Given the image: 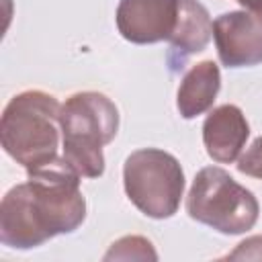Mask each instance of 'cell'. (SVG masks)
I'll return each mask as SVG.
<instances>
[{
  "label": "cell",
  "instance_id": "cell-1",
  "mask_svg": "<svg viewBox=\"0 0 262 262\" xmlns=\"http://www.w3.org/2000/svg\"><path fill=\"white\" fill-rule=\"evenodd\" d=\"M80 178L63 156L27 172V180L12 186L0 203V242L31 250L55 235L76 231L86 219Z\"/></svg>",
  "mask_w": 262,
  "mask_h": 262
},
{
  "label": "cell",
  "instance_id": "cell-13",
  "mask_svg": "<svg viewBox=\"0 0 262 262\" xmlns=\"http://www.w3.org/2000/svg\"><path fill=\"white\" fill-rule=\"evenodd\" d=\"M231 260H262V235H254L237 244V248L227 256Z\"/></svg>",
  "mask_w": 262,
  "mask_h": 262
},
{
  "label": "cell",
  "instance_id": "cell-2",
  "mask_svg": "<svg viewBox=\"0 0 262 262\" xmlns=\"http://www.w3.org/2000/svg\"><path fill=\"white\" fill-rule=\"evenodd\" d=\"M59 111V100L43 90H25L4 106L0 119L2 147L27 172L61 158Z\"/></svg>",
  "mask_w": 262,
  "mask_h": 262
},
{
  "label": "cell",
  "instance_id": "cell-14",
  "mask_svg": "<svg viewBox=\"0 0 262 262\" xmlns=\"http://www.w3.org/2000/svg\"><path fill=\"white\" fill-rule=\"evenodd\" d=\"M246 10L250 12H256V14H262V0H237Z\"/></svg>",
  "mask_w": 262,
  "mask_h": 262
},
{
  "label": "cell",
  "instance_id": "cell-5",
  "mask_svg": "<svg viewBox=\"0 0 262 262\" xmlns=\"http://www.w3.org/2000/svg\"><path fill=\"white\" fill-rule=\"evenodd\" d=\"M127 199L151 219L172 217L184 196V172L180 162L158 147L135 149L123 166Z\"/></svg>",
  "mask_w": 262,
  "mask_h": 262
},
{
  "label": "cell",
  "instance_id": "cell-6",
  "mask_svg": "<svg viewBox=\"0 0 262 262\" xmlns=\"http://www.w3.org/2000/svg\"><path fill=\"white\" fill-rule=\"evenodd\" d=\"M213 39L225 68L262 63V14L250 10L223 12L213 20Z\"/></svg>",
  "mask_w": 262,
  "mask_h": 262
},
{
  "label": "cell",
  "instance_id": "cell-11",
  "mask_svg": "<svg viewBox=\"0 0 262 262\" xmlns=\"http://www.w3.org/2000/svg\"><path fill=\"white\" fill-rule=\"evenodd\" d=\"M104 260H158V254L147 237L125 235L111 244Z\"/></svg>",
  "mask_w": 262,
  "mask_h": 262
},
{
  "label": "cell",
  "instance_id": "cell-8",
  "mask_svg": "<svg viewBox=\"0 0 262 262\" xmlns=\"http://www.w3.org/2000/svg\"><path fill=\"white\" fill-rule=\"evenodd\" d=\"M250 137L246 115L235 104L213 108L203 123V143L211 160L217 164H233Z\"/></svg>",
  "mask_w": 262,
  "mask_h": 262
},
{
  "label": "cell",
  "instance_id": "cell-10",
  "mask_svg": "<svg viewBox=\"0 0 262 262\" xmlns=\"http://www.w3.org/2000/svg\"><path fill=\"white\" fill-rule=\"evenodd\" d=\"M221 88V72L213 59L199 61L192 66L176 92V108L182 119H194L207 113Z\"/></svg>",
  "mask_w": 262,
  "mask_h": 262
},
{
  "label": "cell",
  "instance_id": "cell-9",
  "mask_svg": "<svg viewBox=\"0 0 262 262\" xmlns=\"http://www.w3.org/2000/svg\"><path fill=\"white\" fill-rule=\"evenodd\" d=\"M213 37V20L209 10L196 0H180L178 23L168 39L170 53L168 61L172 68L182 66V61L194 53H201Z\"/></svg>",
  "mask_w": 262,
  "mask_h": 262
},
{
  "label": "cell",
  "instance_id": "cell-3",
  "mask_svg": "<svg viewBox=\"0 0 262 262\" xmlns=\"http://www.w3.org/2000/svg\"><path fill=\"white\" fill-rule=\"evenodd\" d=\"M59 125L63 160L84 178L102 176V147L119 131V108L115 102L102 92H76L61 104Z\"/></svg>",
  "mask_w": 262,
  "mask_h": 262
},
{
  "label": "cell",
  "instance_id": "cell-12",
  "mask_svg": "<svg viewBox=\"0 0 262 262\" xmlns=\"http://www.w3.org/2000/svg\"><path fill=\"white\" fill-rule=\"evenodd\" d=\"M237 170L246 176L262 180V135L256 137L252 145L246 149V154L237 160Z\"/></svg>",
  "mask_w": 262,
  "mask_h": 262
},
{
  "label": "cell",
  "instance_id": "cell-7",
  "mask_svg": "<svg viewBox=\"0 0 262 262\" xmlns=\"http://www.w3.org/2000/svg\"><path fill=\"white\" fill-rule=\"evenodd\" d=\"M180 0H121L117 6V29L135 45L168 41L176 29Z\"/></svg>",
  "mask_w": 262,
  "mask_h": 262
},
{
  "label": "cell",
  "instance_id": "cell-4",
  "mask_svg": "<svg viewBox=\"0 0 262 262\" xmlns=\"http://www.w3.org/2000/svg\"><path fill=\"white\" fill-rule=\"evenodd\" d=\"M186 213L219 233L239 235L256 225L260 205L254 192L237 184L229 172L219 166H207L196 172L190 184Z\"/></svg>",
  "mask_w": 262,
  "mask_h": 262
}]
</instances>
